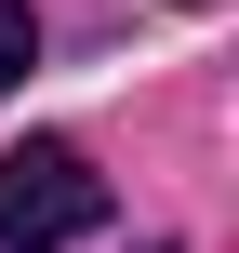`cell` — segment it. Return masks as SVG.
I'll list each match as a JSON object with an SVG mask.
<instances>
[{
  "instance_id": "cell-1",
  "label": "cell",
  "mask_w": 239,
  "mask_h": 253,
  "mask_svg": "<svg viewBox=\"0 0 239 253\" xmlns=\"http://www.w3.org/2000/svg\"><path fill=\"white\" fill-rule=\"evenodd\" d=\"M106 227V187H93V160L67 147V133H27V147H0V240L13 253H67Z\"/></svg>"
},
{
  "instance_id": "cell-2",
  "label": "cell",
  "mask_w": 239,
  "mask_h": 253,
  "mask_svg": "<svg viewBox=\"0 0 239 253\" xmlns=\"http://www.w3.org/2000/svg\"><path fill=\"white\" fill-rule=\"evenodd\" d=\"M27 67H40V27H27V0H0V93H13Z\"/></svg>"
}]
</instances>
